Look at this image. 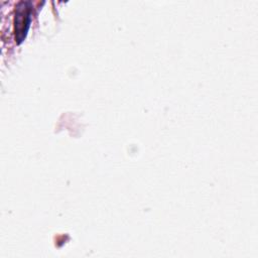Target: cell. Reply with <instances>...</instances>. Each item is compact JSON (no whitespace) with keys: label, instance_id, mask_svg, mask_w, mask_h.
Wrapping results in <instances>:
<instances>
[{"label":"cell","instance_id":"cell-1","mask_svg":"<svg viewBox=\"0 0 258 258\" xmlns=\"http://www.w3.org/2000/svg\"><path fill=\"white\" fill-rule=\"evenodd\" d=\"M28 2H21L15 17V34L18 41L25 36L30 22V7Z\"/></svg>","mask_w":258,"mask_h":258}]
</instances>
